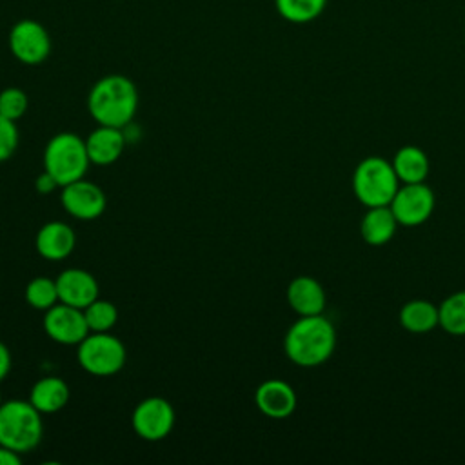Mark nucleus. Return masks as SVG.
<instances>
[{
    "instance_id": "obj_23",
    "label": "nucleus",
    "mask_w": 465,
    "mask_h": 465,
    "mask_svg": "<svg viewBox=\"0 0 465 465\" xmlns=\"http://www.w3.org/2000/svg\"><path fill=\"white\" fill-rule=\"evenodd\" d=\"M25 302L36 311H47L54 303H58V289L56 280L47 276H36L25 285Z\"/></svg>"
},
{
    "instance_id": "obj_13",
    "label": "nucleus",
    "mask_w": 465,
    "mask_h": 465,
    "mask_svg": "<svg viewBox=\"0 0 465 465\" xmlns=\"http://www.w3.org/2000/svg\"><path fill=\"white\" fill-rule=\"evenodd\" d=\"M254 403L262 414L274 420H283L294 412L298 398L287 381L271 378L258 385L254 392Z\"/></svg>"
},
{
    "instance_id": "obj_1",
    "label": "nucleus",
    "mask_w": 465,
    "mask_h": 465,
    "mask_svg": "<svg viewBox=\"0 0 465 465\" xmlns=\"http://www.w3.org/2000/svg\"><path fill=\"white\" fill-rule=\"evenodd\" d=\"M336 347L334 325L322 314L300 316L285 332L283 351L298 367L325 363Z\"/></svg>"
},
{
    "instance_id": "obj_14",
    "label": "nucleus",
    "mask_w": 465,
    "mask_h": 465,
    "mask_svg": "<svg viewBox=\"0 0 465 465\" xmlns=\"http://www.w3.org/2000/svg\"><path fill=\"white\" fill-rule=\"evenodd\" d=\"M76 245V236L65 222H47L40 227L35 238L36 252L51 262L65 260Z\"/></svg>"
},
{
    "instance_id": "obj_30",
    "label": "nucleus",
    "mask_w": 465,
    "mask_h": 465,
    "mask_svg": "<svg viewBox=\"0 0 465 465\" xmlns=\"http://www.w3.org/2000/svg\"><path fill=\"white\" fill-rule=\"evenodd\" d=\"M2 403H4V401H2V394H0V405H2Z\"/></svg>"
},
{
    "instance_id": "obj_7",
    "label": "nucleus",
    "mask_w": 465,
    "mask_h": 465,
    "mask_svg": "<svg viewBox=\"0 0 465 465\" xmlns=\"http://www.w3.org/2000/svg\"><path fill=\"white\" fill-rule=\"evenodd\" d=\"M174 409L171 401L162 396L142 400L131 416V425L136 436L145 441H160L167 438L174 427Z\"/></svg>"
},
{
    "instance_id": "obj_18",
    "label": "nucleus",
    "mask_w": 465,
    "mask_h": 465,
    "mask_svg": "<svg viewBox=\"0 0 465 465\" xmlns=\"http://www.w3.org/2000/svg\"><path fill=\"white\" fill-rule=\"evenodd\" d=\"M69 385L58 376H45L31 387L29 401L42 414H54L69 401Z\"/></svg>"
},
{
    "instance_id": "obj_12",
    "label": "nucleus",
    "mask_w": 465,
    "mask_h": 465,
    "mask_svg": "<svg viewBox=\"0 0 465 465\" xmlns=\"http://www.w3.org/2000/svg\"><path fill=\"white\" fill-rule=\"evenodd\" d=\"M58 300L62 303L85 309L91 302L98 298V282L96 278L78 267H69L56 276Z\"/></svg>"
},
{
    "instance_id": "obj_25",
    "label": "nucleus",
    "mask_w": 465,
    "mask_h": 465,
    "mask_svg": "<svg viewBox=\"0 0 465 465\" xmlns=\"http://www.w3.org/2000/svg\"><path fill=\"white\" fill-rule=\"evenodd\" d=\"M27 94L18 87H5L0 91V114L18 122L27 111Z\"/></svg>"
},
{
    "instance_id": "obj_4",
    "label": "nucleus",
    "mask_w": 465,
    "mask_h": 465,
    "mask_svg": "<svg viewBox=\"0 0 465 465\" xmlns=\"http://www.w3.org/2000/svg\"><path fill=\"white\" fill-rule=\"evenodd\" d=\"M91 165L85 140L71 131L54 134L44 149V171L60 185L84 178Z\"/></svg>"
},
{
    "instance_id": "obj_5",
    "label": "nucleus",
    "mask_w": 465,
    "mask_h": 465,
    "mask_svg": "<svg viewBox=\"0 0 465 465\" xmlns=\"http://www.w3.org/2000/svg\"><path fill=\"white\" fill-rule=\"evenodd\" d=\"M400 187L392 162L381 156L363 158L352 174V189L365 207L389 205Z\"/></svg>"
},
{
    "instance_id": "obj_9",
    "label": "nucleus",
    "mask_w": 465,
    "mask_h": 465,
    "mask_svg": "<svg viewBox=\"0 0 465 465\" xmlns=\"http://www.w3.org/2000/svg\"><path fill=\"white\" fill-rule=\"evenodd\" d=\"M44 331L53 341L62 345H78L91 332L84 309L62 302L45 311Z\"/></svg>"
},
{
    "instance_id": "obj_21",
    "label": "nucleus",
    "mask_w": 465,
    "mask_h": 465,
    "mask_svg": "<svg viewBox=\"0 0 465 465\" xmlns=\"http://www.w3.org/2000/svg\"><path fill=\"white\" fill-rule=\"evenodd\" d=\"M440 327L452 336H465V291H456L438 305Z\"/></svg>"
},
{
    "instance_id": "obj_24",
    "label": "nucleus",
    "mask_w": 465,
    "mask_h": 465,
    "mask_svg": "<svg viewBox=\"0 0 465 465\" xmlns=\"http://www.w3.org/2000/svg\"><path fill=\"white\" fill-rule=\"evenodd\" d=\"M91 332H109L118 322V309L113 302L96 298L84 309Z\"/></svg>"
},
{
    "instance_id": "obj_8",
    "label": "nucleus",
    "mask_w": 465,
    "mask_h": 465,
    "mask_svg": "<svg viewBox=\"0 0 465 465\" xmlns=\"http://www.w3.org/2000/svg\"><path fill=\"white\" fill-rule=\"evenodd\" d=\"M434 193L425 182L403 183L389 203L400 225L416 227L429 220L434 211Z\"/></svg>"
},
{
    "instance_id": "obj_2",
    "label": "nucleus",
    "mask_w": 465,
    "mask_h": 465,
    "mask_svg": "<svg viewBox=\"0 0 465 465\" xmlns=\"http://www.w3.org/2000/svg\"><path fill=\"white\" fill-rule=\"evenodd\" d=\"M87 109L98 125L127 127L138 109V89L124 74H107L89 91Z\"/></svg>"
},
{
    "instance_id": "obj_10",
    "label": "nucleus",
    "mask_w": 465,
    "mask_h": 465,
    "mask_svg": "<svg viewBox=\"0 0 465 465\" xmlns=\"http://www.w3.org/2000/svg\"><path fill=\"white\" fill-rule=\"evenodd\" d=\"M9 47L16 60L27 65L42 64L51 53V38L42 24L20 20L9 33Z\"/></svg>"
},
{
    "instance_id": "obj_28",
    "label": "nucleus",
    "mask_w": 465,
    "mask_h": 465,
    "mask_svg": "<svg viewBox=\"0 0 465 465\" xmlns=\"http://www.w3.org/2000/svg\"><path fill=\"white\" fill-rule=\"evenodd\" d=\"M9 371H11V352H9L7 345L0 341V381L4 378H7Z\"/></svg>"
},
{
    "instance_id": "obj_22",
    "label": "nucleus",
    "mask_w": 465,
    "mask_h": 465,
    "mask_svg": "<svg viewBox=\"0 0 465 465\" xmlns=\"http://www.w3.org/2000/svg\"><path fill=\"white\" fill-rule=\"evenodd\" d=\"M278 13L292 24H307L322 15L327 0H274Z\"/></svg>"
},
{
    "instance_id": "obj_20",
    "label": "nucleus",
    "mask_w": 465,
    "mask_h": 465,
    "mask_svg": "<svg viewBox=\"0 0 465 465\" xmlns=\"http://www.w3.org/2000/svg\"><path fill=\"white\" fill-rule=\"evenodd\" d=\"M400 323L414 334H423L440 325L438 307L429 300H411L400 309Z\"/></svg>"
},
{
    "instance_id": "obj_29",
    "label": "nucleus",
    "mask_w": 465,
    "mask_h": 465,
    "mask_svg": "<svg viewBox=\"0 0 465 465\" xmlns=\"http://www.w3.org/2000/svg\"><path fill=\"white\" fill-rule=\"evenodd\" d=\"M22 461L20 452L0 445V465H18Z\"/></svg>"
},
{
    "instance_id": "obj_3",
    "label": "nucleus",
    "mask_w": 465,
    "mask_h": 465,
    "mask_svg": "<svg viewBox=\"0 0 465 465\" xmlns=\"http://www.w3.org/2000/svg\"><path fill=\"white\" fill-rule=\"evenodd\" d=\"M42 436V412L29 400H9L0 405V445L24 454L33 450Z\"/></svg>"
},
{
    "instance_id": "obj_17",
    "label": "nucleus",
    "mask_w": 465,
    "mask_h": 465,
    "mask_svg": "<svg viewBox=\"0 0 465 465\" xmlns=\"http://www.w3.org/2000/svg\"><path fill=\"white\" fill-rule=\"evenodd\" d=\"M398 220L394 218V213L391 205H378V207H367V213L361 218L360 232L361 238L369 245H383L387 243L398 227Z\"/></svg>"
},
{
    "instance_id": "obj_26",
    "label": "nucleus",
    "mask_w": 465,
    "mask_h": 465,
    "mask_svg": "<svg viewBox=\"0 0 465 465\" xmlns=\"http://www.w3.org/2000/svg\"><path fill=\"white\" fill-rule=\"evenodd\" d=\"M18 147V127L15 120L0 114V162L9 160Z\"/></svg>"
},
{
    "instance_id": "obj_19",
    "label": "nucleus",
    "mask_w": 465,
    "mask_h": 465,
    "mask_svg": "<svg viewBox=\"0 0 465 465\" xmlns=\"http://www.w3.org/2000/svg\"><path fill=\"white\" fill-rule=\"evenodd\" d=\"M392 167L400 182L418 183V182H425L429 174V158L420 147L403 145L396 151L392 158Z\"/></svg>"
},
{
    "instance_id": "obj_15",
    "label": "nucleus",
    "mask_w": 465,
    "mask_h": 465,
    "mask_svg": "<svg viewBox=\"0 0 465 465\" xmlns=\"http://www.w3.org/2000/svg\"><path fill=\"white\" fill-rule=\"evenodd\" d=\"M85 147L91 163L94 165H111L114 163L125 147L124 129L111 125H98L85 138Z\"/></svg>"
},
{
    "instance_id": "obj_6",
    "label": "nucleus",
    "mask_w": 465,
    "mask_h": 465,
    "mask_svg": "<svg viewBox=\"0 0 465 465\" xmlns=\"http://www.w3.org/2000/svg\"><path fill=\"white\" fill-rule=\"evenodd\" d=\"M80 367L93 376H113L125 365V345L111 332H89L76 349Z\"/></svg>"
},
{
    "instance_id": "obj_11",
    "label": "nucleus",
    "mask_w": 465,
    "mask_h": 465,
    "mask_svg": "<svg viewBox=\"0 0 465 465\" xmlns=\"http://www.w3.org/2000/svg\"><path fill=\"white\" fill-rule=\"evenodd\" d=\"M60 203L71 216L89 222L104 214L107 200L100 185L80 178L62 187Z\"/></svg>"
},
{
    "instance_id": "obj_16",
    "label": "nucleus",
    "mask_w": 465,
    "mask_h": 465,
    "mask_svg": "<svg viewBox=\"0 0 465 465\" xmlns=\"http://www.w3.org/2000/svg\"><path fill=\"white\" fill-rule=\"evenodd\" d=\"M287 302L298 316L322 314L325 309V291L312 276H296L287 287Z\"/></svg>"
},
{
    "instance_id": "obj_27",
    "label": "nucleus",
    "mask_w": 465,
    "mask_h": 465,
    "mask_svg": "<svg viewBox=\"0 0 465 465\" xmlns=\"http://www.w3.org/2000/svg\"><path fill=\"white\" fill-rule=\"evenodd\" d=\"M35 187H36V191L38 193H42V194H47V193H51V191H54L56 187H60L45 171L36 178V182H35Z\"/></svg>"
}]
</instances>
